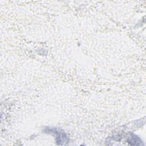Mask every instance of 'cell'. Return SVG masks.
<instances>
[{
	"instance_id": "obj_1",
	"label": "cell",
	"mask_w": 146,
	"mask_h": 146,
	"mask_svg": "<svg viewBox=\"0 0 146 146\" xmlns=\"http://www.w3.org/2000/svg\"><path fill=\"white\" fill-rule=\"evenodd\" d=\"M51 131L55 135L56 140V142L58 143V144L63 145L68 142V139L66 134L64 133V132H62L54 128L51 129Z\"/></svg>"
},
{
	"instance_id": "obj_2",
	"label": "cell",
	"mask_w": 146,
	"mask_h": 146,
	"mask_svg": "<svg viewBox=\"0 0 146 146\" xmlns=\"http://www.w3.org/2000/svg\"><path fill=\"white\" fill-rule=\"evenodd\" d=\"M128 141L129 143L131 142V144L132 145H141L142 144V141L140 140V139L135 135H131V136H129Z\"/></svg>"
}]
</instances>
